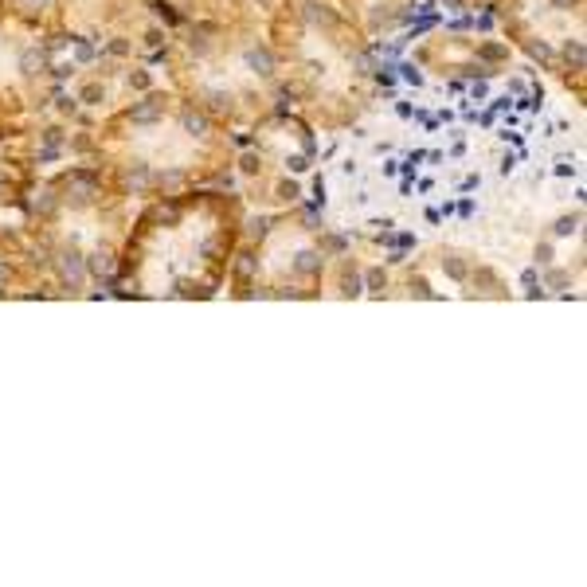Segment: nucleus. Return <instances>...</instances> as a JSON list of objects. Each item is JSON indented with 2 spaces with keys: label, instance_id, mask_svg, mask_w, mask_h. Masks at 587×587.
<instances>
[{
  "label": "nucleus",
  "instance_id": "obj_1",
  "mask_svg": "<svg viewBox=\"0 0 587 587\" xmlns=\"http://www.w3.org/2000/svg\"><path fill=\"white\" fill-rule=\"evenodd\" d=\"M55 271H59V278H63V286H71V290H78V286L87 282V255H78V250L63 247L59 255H55Z\"/></svg>",
  "mask_w": 587,
  "mask_h": 587
},
{
  "label": "nucleus",
  "instance_id": "obj_2",
  "mask_svg": "<svg viewBox=\"0 0 587 587\" xmlns=\"http://www.w3.org/2000/svg\"><path fill=\"white\" fill-rule=\"evenodd\" d=\"M161 114H164V106L157 102V98H145V102H133V106H130V121H133V126H153Z\"/></svg>",
  "mask_w": 587,
  "mask_h": 587
},
{
  "label": "nucleus",
  "instance_id": "obj_3",
  "mask_svg": "<svg viewBox=\"0 0 587 587\" xmlns=\"http://www.w3.org/2000/svg\"><path fill=\"white\" fill-rule=\"evenodd\" d=\"M247 67L259 78H271L274 67H278V59H274V51H266V47H250V51H247Z\"/></svg>",
  "mask_w": 587,
  "mask_h": 587
},
{
  "label": "nucleus",
  "instance_id": "obj_4",
  "mask_svg": "<svg viewBox=\"0 0 587 587\" xmlns=\"http://www.w3.org/2000/svg\"><path fill=\"white\" fill-rule=\"evenodd\" d=\"M87 271L94 274V278H110V274H114V255L98 247L94 255H87Z\"/></svg>",
  "mask_w": 587,
  "mask_h": 587
},
{
  "label": "nucleus",
  "instance_id": "obj_5",
  "mask_svg": "<svg viewBox=\"0 0 587 587\" xmlns=\"http://www.w3.org/2000/svg\"><path fill=\"white\" fill-rule=\"evenodd\" d=\"M121 180H126V188H130V192H145V188H149V169H145L142 161H133L130 169H126V176H121Z\"/></svg>",
  "mask_w": 587,
  "mask_h": 587
},
{
  "label": "nucleus",
  "instance_id": "obj_6",
  "mask_svg": "<svg viewBox=\"0 0 587 587\" xmlns=\"http://www.w3.org/2000/svg\"><path fill=\"white\" fill-rule=\"evenodd\" d=\"M305 20L314 24V28H333V24H337V16H333L325 4H314V0H309V4H305Z\"/></svg>",
  "mask_w": 587,
  "mask_h": 587
},
{
  "label": "nucleus",
  "instance_id": "obj_7",
  "mask_svg": "<svg viewBox=\"0 0 587 587\" xmlns=\"http://www.w3.org/2000/svg\"><path fill=\"white\" fill-rule=\"evenodd\" d=\"M180 126H185V133H192V137H204L207 133V118L196 114V110H185V114H180Z\"/></svg>",
  "mask_w": 587,
  "mask_h": 587
},
{
  "label": "nucleus",
  "instance_id": "obj_8",
  "mask_svg": "<svg viewBox=\"0 0 587 587\" xmlns=\"http://www.w3.org/2000/svg\"><path fill=\"white\" fill-rule=\"evenodd\" d=\"M20 71L24 75H40V71H44V51H40V47H28V51L20 55Z\"/></svg>",
  "mask_w": 587,
  "mask_h": 587
},
{
  "label": "nucleus",
  "instance_id": "obj_9",
  "mask_svg": "<svg viewBox=\"0 0 587 587\" xmlns=\"http://www.w3.org/2000/svg\"><path fill=\"white\" fill-rule=\"evenodd\" d=\"M294 266H298V274H317L321 271V255H317V250H302Z\"/></svg>",
  "mask_w": 587,
  "mask_h": 587
},
{
  "label": "nucleus",
  "instance_id": "obj_10",
  "mask_svg": "<svg viewBox=\"0 0 587 587\" xmlns=\"http://www.w3.org/2000/svg\"><path fill=\"white\" fill-rule=\"evenodd\" d=\"M564 59L576 67V71H584V40H568V44H564Z\"/></svg>",
  "mask_w": 587,
  "mask_h": 587
},
{
  "label": "nucleus",
  "instance_id": "obj_11",
  "mask_svg": "<svg viewBox=\"0 0 587 587\" xmlns=\"http://www.w3.org/2000/svg\"><path fill=\"white\" fill-rule=\"evenodd\" d=\"M255 271H259V262L250 259V255H239V259H235V274H239V278H255Z\"/></svg>",
  "mask_w": 587,
  "mask_h": 587
},
{
  "label": "nucleus",
  "instance_id": "obj_12",
  "mask_svg": "<svg viewBox=\"0 0 587 587\" xmlns=\"http://www.w3.org/2000/svg\"><path fill=\"white\" fill-rule=\"evenodd\" d=\"M266 231H271V219H266V216H259V219H250V223H247L250 239H266Z\"/></svg>",
  "mask_w": 587,
  "mask_h": 587
},
{
  "label": "nucleus",
  "instance_id": "obj_13",
  "mask_svg": "<svg viewBox=\"0 0 587 587\" xmlns=\"http://www.w3.org/2000/svg\"><path fill=\"white\" fill-rule=\"evenodd\" d=\"M24 12H47V8H55V0H16Z\"/></svg>",
  "mask_w": 587,
  "mask_h": 587
},
{
  "label": "nucleus",
  "instance_id": "obj_14",
  "mask_svg": "<svg viewBox=\"0 0 587 587\" xmlns=\"http://www.w3.org/2000/svg\"><path fill=\"white\" fill-rule=\"evenodd\" d=\"M576 228H579V219H576V216H564V219H556L552 231H556V235H572Z\"/></svg>",
  "mask_w": 587,
  "mask_h": 587
},
{
  "label": "nucleus",
  "instance_id": "obj_15",
  "mask_svg": "<svg viewBox=\"0 0 587 587\" xmlns=\"http://www.w3.org/2000/svg\"><path fill=\"white\" fill-rule=\"evenodd\" d=\"M207 102H212V110H228L231 94H223V90H207Z\"/></svg>",
  "mask_w": 587,
  "mask_h": 587
},
{
  "label": "nucleus",
  "instance_id": "obj_16",
  "mask_svg": "<svg viewBox=\"0 0 587 587\" xmlns=\"http://www.w3.org/2000/svg\"><path fill=\"white\" fill-rule=\"evenodd\" d=\"M443 271L450 274V278H466V266H462L458 259H446V262H443Z\"/></svg>",
  "mask_w": 587,
  "mask_h": 587
},
{
  "label": "nucleus",
  "instance_id": "obj_17",
  "mask_svg": "<svg viewBox=\"0 0 587 587\" xmlns=\"http://www.w3.org/2000/svg\"><path fill=\"white\" fill-rule=\"evenodd\" d=\"M482 55H486V59H505L509 51H505L501 44H486V47H482Z\"/></svg>",
  "mask_w": 587,
  "mask_h": 587
},
{
  "label": "nucleus",
  "instance_id": "obj_18",
  "mask_svg": "<svg viewBox=\"0 0 587 587\" xmlns=\"http://www.w3.org/2000/svg\"><path fill=\"white\" fill-rule=\"evenodd\" d=\"M83 102H98V98H102V87H98V83H90V87H83Z\"/></svg>",
  "mask_w": 587,
  "mask_h": 587
},
{
  "label": "nucleus",
  "instance_id": "obj_19",
  "mask_svg": "<svg viewBox=\"0 0 587 587\" xmlns=\"http://www.w3.org/2000/svg\"><path fill=\"white\" fill-rule=\"evenodd\" d=\"M130 87L145 90V87H149V75H145V71H133V75H130Z\"/></svg>",
  "mask_w": 587,
  "mask_h": 587
},
{
  "label": "nucleus",
  "instance_id": "obj_20",
  "mask_svg": "<svg viewBox=\"0 0 587 587\" xmlns=\"http://www.w3.org/2000/svg\"><path fill=\"white\" fill-rule=\"evenodd\" d=\"M364 282H368V290H380V286H384V271H368Z\"/></svg>",
  "mask_w": 587,
  "mask_h": 587
},
{
  "label": "nucleus",
  "instance_id": "obj_21",
  "mask_svg": "<svg viewBox=\"0 0 587 587\" xmlns=\"http://www.w3.org/2000/svg\"><path fill=\"white\" fill-rule=\"evenodd\" d=\"M357 71H360V75H368V71H372V55H364V51L357 55Z\"/></svg>",
  "mask_w": 587,
  "mask_h": 587
},
{
  "label": "nucleus",
  "instance_id": "obj_22",
  "mask_svg": "<svg viewBox=\"0 0 587 587\" xmlns=\"http://www.w3.org/2000/svg\"><path fill=\"white\" fill-rule=\"evenodd\" d=\"M157 16H161L164 24H176V12L169 8V4H157Z\"/></svg>",
  "mask_w": 587,
  "mask_h": 587
},
{
  "label": "nucleus",
  "instance_id": "obj_23",
  "mask_svg": "<svg viewBox=\"0 0 587 587\" xmlns=\"http://www.w3.org/2000/svg\"><path fill=\"white\" fill-rule=\"evenodd\" d=\"M325 247L333 250V255H341V250H345V239H341V235H329V239H325Z\"/></svg>",
  "mask_w": 587,
  "mask_h": 587
},
{
  "label": "nucleus",
  "instance_id": "obj_24",
  "mask_svg": "<svg viewBox=\"0 0 587 587\" xmlns=\"http://www.w3.org/2000/svg\"><path fill=\"white\" fill-rule=\"evenodd\" d=\"M278 192H282V200H298V185H282Z\"/></svg>",
  "mask_w": 587,
  "mask_h": 587
},
{
  "label": "nucleus",
  "instance_id": "obj_25",
  "mask_svg": "<svg viewBox=\"0 0 587 587\" xmlns=\"http://www.w3.org/2000/svg\"><path fill=\"white\" fill-rule=\"evenodd\" d=\"M572 169H576V164L568 161V157H564V161H560V164H556V173H560V176H572Z\"/></svg>",
  "mask_w": 587,
  "mask_h": 587
},
{
  "label": "nucleus",
  "instance_id": "obj_26",
  "mask_svg": "<svg viewBox=\"0 0 587 587\" xmlns=\"http://www.w3.org/2000/svg\"><path fill=\"white\" fill-rule=\"evenodd\" d=\"M536 259H541V262H552V247H548V243H544V247H536Z\"/></svg>",
  "mask_w": 587,
  "mask_h": 587
},
{
  "label": "nucleus",
  "instance_id": "obj_27",
  "mask_svg": "<svg viewBox=\"0 0 587 587\" xmlns=\"http://www.w3.org/2000/svg\"><path fill=\"white\" fill-rule=\"evenodd\" d=\"M161 185H169V188H176V185H180V173H164V176H161Z\"/></svg>",
  "mask_w": 587,
  "mask_h": 587
},
{
  "label": "nucleus",
  "instance_id": "obj_28",
  "mask_svg": "<svg viewBox=\"0 0 587 587\" xmlns=\"http://www.w3.org/2000/svg\"><path fill=\"white\" fill-rule=\"evenodd\" d=\"M78 59H94V47H90V44H78Z\"/></svg>",
  "mask_w": 587,
  "mask_h": 587
},
{
  "label": "nucleus",
  "instance_id": "obj_29",
  "mask_svg": "<svg viewBox=\"0 0 587 587\" xmlns=\"http://www.w3.org/2000/svg\"><path fill=\"white\" fill-rule=\"evenodd\" d=\"M533 55H541V59H552V51H548L544 44H533Z\"/></svg>",
  "mask_w": 587,
  "mask_h": 587
},
{
  "label": "nucleus",
  "instance_id": "obj_30",
  "mask_svg": "<svg viewBox=\"0 0 587 587\" xmlns=\"http://www.w3.org/2000/svg\"><path fill=\"white\" fill-rule=\"evenodd\" d=\"M552 4H556V8H568V4H572V0H552Z\"/></svg>",
  "mask_w": 587,
  "mask_h": 587
},
{
  "label": "nucleus",
  "instance_id": "obj_31",
  "mask_svg": "<svg viewBox=\"0 0 587 587\" xmlns=\"http://www.w3.org/2000/svg\"><path fill=\"white\" fill-rule=\"evenodd\" d=\"M443 4H446V8H458V4H462V0H443Z\"/></svg>",
  "mask_w": 587,
  "mask_h": 587
}]
</instances>
